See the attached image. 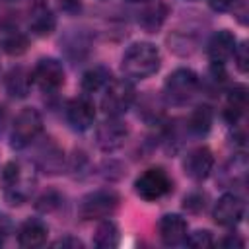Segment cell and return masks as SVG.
Returning a JSON list of instances; mask_svg holds the SVG:
<instances>
[{"mask_svg":"<svg viewBox=\"0 0 249 249\" xmlns=\"http://www.w3.org/2000/svg\"><path fill=\"white\" fill-rule=\"evenodd\" d=\"M243 214H245V202L233 193L222 195L212 210L214 222L224 228H235L241 222Z\"/></svg>","mask_w":249,"mask_h":249,"instance_id":"10","label":"cell"},{"mask_svg":"<svg viewBox=\"0 0 249 249\" xmlns=\"http://www.w3.org/2000/svg\"><path fill=\"white\" fill-rule=\"evenodd\" d=\"M185 208L196 212L200 208H204V202H202V196L200 195H191V196H185Z\"/></svg>","mask_w":249,"mask_h":249,"instance_id":"30","label":"cell"},{"mask_svg":"<svg viewBox=\"0 0 249 249\" xmlns=\"http://www.w3.org/2000/svg\"><path fill=\"white\" fill-rule=\"evenodd\" d=\"M136 91L128 80H111L103 89L101 109L107 117H121L130 109Z\"/></svg>","mask_w":249,"mask_h":249,"instance_id":"4","label":"cell"},{"mask_svg":"<svg viewBox=\"0 0 249 249\" xmlns=\"http://www.w3.org/2000/svg\"><path fill=\"white\" fill-rule=\"evenodd\" d=\"M54 27H56L54 14L45 4H37L31 10V16H29V29H31V33H35L37 37H45V35H51L54 31Z\"/></svg>","mask_w":249,"mask_h":249,"instance_id":"17","label":"cell"},{"mask_svg":"<svg viewBox=\"0 0 249 249\" xmlns=\"http://www.w3.org/2000/svg\"><path fill=\"white\" fill-rule=\"evenodd\" d=\"M109 82H111V70L105 68V66H93V68H89V70L84 72L82 82H80V88L86 93H95V91L105 89V86Z\"/></svg>","mask_w":249,"mask_h":249,"instance_id":"19","label":"cell"},{"mask_svg":"<svg viewBox=\"0 0 249 249\" xmlns=\"http://www.w3.org/2000/svg\"><path fill=\"white\" fill-rule=\"evenodd\" d=\"M58 204H60L58 195H56V193H47V195H43V196L39 198L37 208L43 210V212H51V210H54Z\"/></svg>","mask_w":249,"mask_h":249,"instance_id":"27","label":"cell"},{"mask_svg":"<svg viewBox=\"0 0 249 249\" xmlns=\"http://www.w3.org/2000/svg\"><path fill=\"white\" fill-rule=\"evenodd\" d=\"M60 6L66 12H76L80 10V0H60Z\"/></svg>","mask_w":249,"mask_h":249,"instance_id":"32","label":"cell"},{"mask_svg":"<svg viewBox=\"0 0 249 249\" xmlns=\"http://www.w3.org/2000/svg\"><path fill=\"white\" fill-rule=\"evenodd\" d=\"M119 206V195L109 189L93 191L86 195L78 206V214L82 220H103L109 218Z\"/></svg>","mask_w":249,"mask_h":249,"instance_id":"7","label":"cell"},{"mask_svg":"<svg viewBox=\"0 0 249 249\" xmlns=\"http://www.w3.org/2000/svg\"><path fill=\"white\" fill-rule=\"evenodd\" d=\"M200 86V80L195 70L191 68H177L173 70L163 84V95L173 105H185L191 101Z\"/></svg>","mask_w":249,"mask_h":249,"instance_id":"3","label":"cell"},{"mask_svg":"<svg viewBox=\"0 0 249 249\" xmlns=\"http://www.w3.org/2000/svg\"><path fill=\"white\" fill-rule=\"evenodd\" d=\"M220 245H224V247H243L245 245V241L241 239V237H237V235H226L222 241H220Z\"/></svg>","mask_w":249,"mask_h":249,"instance_id":"31","label":"cell"},{"mask_svg":"<svg viewBox=\"0 0 249 249\" xmlns=\"http://www.w3.org/2000/svg\"><path fill=\"white\" fill-rule=\"evenodd\" d=\"M6 91L12 95V97H25L31 89V84H33V78H31V72L18 66V68H12L6 76Z\"/></svg>","mask_w":249,"mask_h":249,"instance_id":"18","label":"cell"},{"mask_svg":"<svg viewBox=\"0 0 249 249\" xmlns=\"http://www.w3.org/2000/svg\"><path fill=\"white\" fill-rule=\"evenodd\" d=\"M126 2H132V4H142V2H148V0H126Z\"/></svg>","mask_w":249,"mask_h":249,"instance_id":"34","label":"cell"},{"mask_svg":"<svg viewBox=\"0 0 249 249\" xmlns=\"http://www.w3.org/2000/svg\"><path fill=\"white\" fill-rule=\"evenodd\" d=\"M233 62H235V68L239 70V72H247L249 70V47H247V41H243V43H239V45H235V49H233Z\"/></svg>","mask_w":249,"mask_h":249,"instance_id":"26","label":"cell"},{"mask_svg":"<svg viewBox=\"0 0 249 249\" xmlns=\"http://www.w3.org/2000/svg\"><path fill=\"white\" fill-rule=\"evenodd\" d=\"M41 150H43L45 154L39 156V165H41L43 169L51 171V173L58 171V167L62 165V152L58 150V146H56L51 138H47V144H45V148H41Z\"/></svg>","mask_w":249,"mask_h":249,"instance_id":"24","label":"cell"},{"mask_svg":"<svg viewBox=\"0 0 249 249\" xmlns=\"http://www.w3.org/2000/svg\"><path fill=\"white\" fill-rule=\"evenodd\" d=\"M235 2L237 0H208L210 8L214 12H228V10H231L235 6Z\"/></svg>","mask_w":249,"mask_h":249,"instance_id":"29","label":"cell"},{"mask_svg":"<svg viewBox=\"0 0 249 249\" xmlns=\"http://www.w3.org/2000/svg\"><path fill=\"white\" fill-rule=\"evenodd\" d=\"M47 235H49L47 224L37 220V218H31V220H25L19 226V230H18V243L21 247H25V249L41 247V245H45Z\"/></svg>","mask_w":249,"mask_h":249,"instance_id":"16","label":"cell"},{"mask_svg":"<svg viewBox=\"0 0 249 249\" xmlns=\"http://www.w3.org/2000/svg\"><path fill=\"white\" fill-rule=\"evenodd\" d=\"M183 243H187L189 247L204 249V247L214 245V237H212V233H210L208 230H196V231H193V233H187V237H185Z\"/></svg>","mask_w":249,"mask_h":249,"instance_id":"25","label":"cell"},{"mask_svg":"<svg viewBox=\"0 0 249 249\" xmlns=\"http://www.w3.org/2000/svg\"><path fill=\"white\" fill-rule=\"evenodd\" d=\"M160 64H161V56L158 47L146 41H138L124 51L121 60V70L130 80H146L160 70Z\"/></svg>","mask_w":249,"mask_h":249,"instance_id":"1","label":"cell"},{"mask_svg":"<svg viewBox=\"0 0 249 249\" xmlns=\"http://www.w3.org/2000/svg\"><path fill=\"white\" fill-rule=\"evenodd\" d=\"M212 119H214V113L208 105H198L193 109V113L189 115L187 119V126L193 134H206L212 126Z\"/></svg>","mask_w":249,"mask_h":249,"instance_id":"22","label":"cell"},{"mask_svg":"<svg viewBox=\"0 0 249 249\" xmlns=\"http://www.w3.org/2000/svg\"><path fill=\"white\" fill-rule=\"evenodd\" d=\"M29 47V39L21 33V31H16V29H10L2 35L0 39V49L6 53V54H12V56H19L27 51Z\"/></svg>","mask_w":249,"mask_h":249,"instance_id":"23","label":"cell"},{"mask_svg":"<svg viewBox=\"0 0 249 249\" xmlns=\"http://www.w3.org/2000/svg\"><path fill=\"white\" fill-rule=\"evenodd\" d=\"M235 45H237L235 35L231 31H228V29H222V31H216L210 37V41L206 45V54H208L210 62L224 64L228 58H231Z\"/></svg>","mask_w":249,"mask_h":249,"instance_id":"14","label":"cell"},{"mask_svg":"<svg viewBox=\"0 0 249 249\" xmlns=\"http://www.w3.org/2000/svg\"><path fill=\"white\" fill-rule=\"evenodd\" d=\"M214 167V156L206 146H198L191 150L185 160H183V169L185 175L191 177L193 181H204Z\"/></svg>","mask_w":249,"mask_h":249,"instance_id":"12","label":"cell"},{"mask_svg":"<svg viewBox=\"0 0 249 249\" xmlns=\"http://www.w3.org/2000/svg\"><path fill=\"white\" fill-rule=\"evenodd\" d=\"M126 138L128 126L123 121H119V117H109L95 128V144L101 152H115L123 148Z\"/></svg>","mask_w":249,"mask_h":249,"instance_id":"8","label":"cell"},{"mask_svg":"<svg viewBox=\"0 0 249 249\" xmlns=\"http://www.w3.org/2000/svg\"><path fill=\"white\" fill-rule=\"evenodd\" d=\"M171 189H173L171 177L161 167H148L134 181V193L148 202L163 198L165 195L171 193Z\"/></svg>","mask_w":249,"mask_h":249,"instance_id":"6","label":"cell"},{"mask_svg":"<svg viewBox=\"0 0 249 249\" xmlns=\"http://www.w3.org/2000/svg\"><path fill=\"white\" fill-rule=\"evenodd\" d=\"M31 78L43 91H56L64 84V68L56 58H41L31 70Z\"/></svg>","mask_w":249,"mask_h":249,"instance_id":"9","label":"cell"},{"mask_svg":"<svg viewBox=\"0 0 249 249\" xmlns=\"http://www.w3.org/2000/svg\"><path fill=\"white\" fill-rule=\"evenodd\" d=\"M165 16H167V6H165L163 2H156V4L146 6V8L138 14V23H140L148 33H156V31L161 27Z\"/></svg>","mask_w":249,"mask_h":249,"instance_id":"20","label":"cell"},{"mask_svg":"<svg viewBox=\"0 0 249 249\" xmlns=\"http://www.w3.org/2000/svg\"><path fill=\"white\" fill-rule=\"evenodd\" d=\"M66 121L74 130H88L95 123V105L89 97H74L66 103Z\"/></svg>","mask_w":249,"mask_h":249,"instance_id":"11","label":"cell"},{"mask_svg":"<svg viewBox=\"0 0 249 249\" xmlns=\"http://www.w3.org/2000/svg\"><path fill=\"white\" fill-rule=\"evenodd\" d=\"M53 247H68V249H82L84 247V241L74 237V235H66V237H60L53 243Z\"/></svg>","mask_w":249,"mask_h":249,"instance_id":"28","label":"cell"},{"mask_svg":"<svg viewBox=\"0 0 249 249\" xmlns=\"http://www.w3.org/2000/svg\"><path fill=\"white\" fill-rule=\"evenodd\" d=\"M4 121H6V109L0 105V132H2V126H4Z\"/></svg>","mask_w":249,"mask_h":249,"instance_id":"33","label":"cell"},{"mask_svg":"<svg viewBox=\"0 0 249 249\" xmlns=\"http://www.w3.org/2000/svg\"><path fill=\"white\" fill-rule=\"evenodd\" d=\"M27 171L29 169H25L19 161H10L4 165L2 183H4V195L10 204H23L31 196L35 179Z\"/></svg>","mask_w":249,"mask_h":249,"instance_id":"2","label":"cell"},{"mask_svg":"<svg viewBox=\"0 0 249 249\" xmlns=\"http://www.w3.org/2000/svg\"><path fill=\"white\" fill-rule=\"evenodd\" d=\"M93 245L99 247V249H113V247L119 245V228L113 220L103 218V222L95 228Z\"/></svg>","mask_w":249,"mask_h":249,"instance_id":"21","label":"cell"},{"mask_svg":"<svg viewBox=\"0 0 249 249\" xmlns=\"http://www.w3.org/2000/svg\"><path fill=\"white\" fill-rule=\"evenodd\" d=\"M43 130V117L37 109L33 107H25L21 109L12 124V132H10V144L16 150H21L25 146H29Z\"/></svg>","mask_w":249,"mask_h":249,"instance_id":"5","label":"cell"},{"mask_svg":"<svg viewBox=\"0 0 249 249\" xmlns=\"http://www.w3.org/2000/svg\"><path fill=\"white\" fill-rule=\"evenodd\" d=\"M247 103H249V95H247V88L245 86H233L224 101V109L222 115L230 124H237V121L245 115L247 111Z\"/></svg>","mask_w":249,"mask_h":249,"instance_id":"15","label":"cell"},{"mask_svg":"<svg viewBox=\"0 0 249 249\" xmlns=\"http://www.w3.org/2000/svg\"><path fill=\"white\" fill-rule=\"evenodd\" d=\"M187 220L179 214H163L158 222V231H160V239L163 245L173 247V245H181L187 237Z\"/></svg>","mask_w":249,"mask_h":249,"instance_id":"13","label":"cell"}]
</instances>
